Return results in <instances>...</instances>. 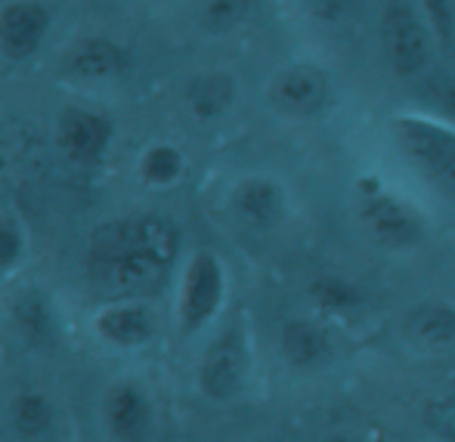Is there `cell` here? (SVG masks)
Segmentation results:
<instances>
[{
    "label": "cell",
    "instance_id": "1",
    "mask_svg": "<svg viewBox=\"0 0 455 442\" xmlns=\"http://www.w3.org/2000/svg\"><path fill=\"white\" fill-rule=\"evenodd\" d=\"M180 248V235L162 217L108 223L91 241L87 272L96 291L108 297L146 294L162 285Z\"/></svg>",
    "mask_w": 455,
    "mask_h": 442
},
{
    "label": "cell",
    "instance_id": "2",
    "mask_svg": "<svg viewBox=\"0 0 455 442\" xmlns=\"http://www.w3.org/2000/svg\"><path fill=\"white\" fill-rule=\"evenodd\" d=\"M400 155L425 179L455 198V127L425 114H400L390 121Z\"/></svg>",
    "mask_w": 455,
    "mask_h": 442
},
{
    "label": "cell",
    "instance_id": "3",
    "mask_svg": "<svg viewBox=\"0 0 455 442\" xmlns=\"http://www.w3.org/2000/svg\"><path fill=\"white\" fill-rule=\"evenodd\" d=\"M378 37H381L384 59L400 78H419L427 72L437 37H434L421 6H415L412 0L384 4L381 19H378Z\"/></svg>",
    "mask_w": 455,
    "mask_h": 442
},
{
    "label": "cell",
    "instance_id": "4",
    "mask_svg": "<svg viewBox=\"0 0 455 442\" xmlns=\"http://www.w3.org/2000/svg\"><path fill=\"white\" fill-rule=\"evenodd\" d=\"M360 192V223L375 245L387 248V251H409V248L421 245L427 223L409 198L394 195L375 179H363Z\"/></svg>",
    "mask_w": 455,
    "mask_h": 442
},
{
    "label": "cell",
    "instance_id": "5",
    "mask_svg": "<svg viewBox=\"0 0 455 442\" xmlns=\"http://www.w3.org/2000/svg\"><path fill=\"white\" fill-rule=\"evenodd\" d=\"M248 368H251V350H248L245 328L233 325L204 350L198 365V390L211 402H229L245 387Z\"/></svg>",
    "mask_w": 455,
    "mask_h": 442
},
{
    "label": "cell",
    "instance_id": "6",
    "mask_svg": "<svg viewBox=\"0 0 455 442\" xmlns=\"http://www.w3.org/2000/svg\"><path fill=\"white\" fill-rule=\"evenodd\" d=\"M270 102L288 118H316L331 102V78L313 62H294L270 81Z\"/></svg>",
    "mask_w": 455,
    "mask_h": 442
},
{
    "label": "cell",
    "instance_id": "7",
    "mask_svg": "<svg viewBox=\"0 0 455 442\" xmlns=\"http://www.w3.org/2000/svg\"><path fill=\"white\" fill-rule=\"evenodd\" d=\"M223 266L214 254L198 251L186 264L180 285V325L186 335L204 328L223 304Z\"/></svg>",
    "mask_w": 455,
    "mask_h": 442
},
{
    "label": "cell",
    "instance_id": "8",
    "mask_svg": "<svg viewBox=\"0 0 455 442\" xmlns=\"http://www.w3.org/2000/svg\"><path fill=\"white\" fill-rule=\"evenodd\" d=\"M152 399L140 383H112L102 396V427L115 442H146L152 433Z\"/></svg>",
    "mask_w": 455,
    "mask_h": 442
},
{
    "label": "cell",
    "instance_id": "9",
    "mask_svg": "<svg viewBox=\"0 0 455 442\" xmlns=\"http://www.w3.org/2000/svg\"><path fill=\"white\" fill-rule=\"evenodd\" d=\"M233 210L245 226L251 229H275L285 220V189L270 177H248L235 185Z\"/></svg>",
    "mask_w": 455,
    "mask_h": 442
},
{
    "label": "cell",
    "instance_id": "10",
    "mask_svg": "<svg viewBox=\"0 0 455 442\" xmlns=\"http://www.w3.org/2000/svg\"><path fill=\"white\" fill-rule=\"evenodd\" d=\"M96 335L121 350L143 347L156 335V319L143 304H115L96 316Z\"/></svg>",
    "mask_w": 455,
    "mask_h": 442
},
{
    "label": "cell",
    "instance_id": "11",
    "mask_svg": "<svg viewBox=\"0 0 455 442\" xmlns=\"http://www.w3.org/2000/svg\"><path fill=\"white\" fill-rule=\"evenodd\" d=\"M279 350L291 368L310 371L329 359L331 341H329V331H325L323 325L310 322V319H291V322L282 325Z\"/></svg>",
    "mask_w": 455,
    "mask_h": 442
},
{
    "label": "cell",
    "instance_id": "12",
    "mask_svg": "<svg viewBox=\"0 0 455 442\" xmlns=\"http://www.w3.org/2000/svg\"><path fill=\"white\" fill-rule=\"evenodd\" d=\"M47 31V12L37 4H12L0 16V47L12 59H25L37 50Z\"/></svg>",
    "mask_w": 455,
    "mask_h": 442
},
{
    "label": "cell",
    "instance_id": "13",
    "mask_svg": "<svg viewBox=\"0 0 455 442\" xmlns=\"http://www.w3.org/2000/svg\"><path fill=\"white\" fill-rule=\"evenodd\" d=\"M406 337L421 350H450L455 347V306L450 304H419L409 310Z\"/></svg>",
    "mask_w": 455,
    "mask_h": 442
},
{
    "label": "cell",
    "instance_id": "14",
    "mask_svg": "<svg viewBox=\"0 0 455 442\" xmlns=\"http://www.w3.org/2000/svg\"><path fill=\"white\" fill-rule=\"evenodd\" d=\"M112 127L102 118L87 112H66L60 118V143L78 162H93L102 155V149L108 146Z\"/></svg>",
    "mask_w": 455,
    "mask_h": 442
},
{
    "label": "cell",
    "instance_id": "15",
    "mask_svg": "<svg viewBox=\"0 0 455 442\" xmlns=\"http://www.w3.org/2000/svg\"><path fill=\"white\" fill-rule=\"evenodd\" d=\"M56 421L53 402L41 390H22L10 402V424L22 439H41Z\"/></svg>",
    "mask_w": 455,
    "mask_h": 442
},
{
    "label": "cell",
    "instance_id": "16",
    "mask_svg": "<svg viewBox=\"0 0 455 442\" xmlns=\"http://www.w3.org/2000/svg\"><path fill=\"white\" fill-rule=\"evenodd\" d=\"M235 99V84L229 75L223 72H211V75H198L196 81L186 90V102H189L192 114L202 121L220 118Z\"/></svg>",
    "mask_w": 455,
    "mask_h": 442
},
{
    "label": "cell",
    "instance_id": "17",
    "mask_svg": "<svg viewBox=\"0 0 455 442\" xmlns=\"http://www.w3.org/2000/svg\"><path fill=\"white\" fill-rule=\"evenodd\" d=\"M12 319H16V328L22 331L25 341L35 343V347H44V343L53 341L56 319L44 294H37V291L22 294V297L16 300V306H12Z\"/></svg>",
    "mask_w": 455,
    "mask_h": 442
},
{
    "label": "cell",
    "instance_id": "18",
    "mask_svg": "<svg viewBox=\"0 0 455 442\" xmlns=\"http://www.w3.org/2000/svg\"><path fill=\"white\" fill-rule=\"evenodd\" d=\"M66 68L78 78H106L124 68V53L106 41H87L72 53Z\"/></svg>",
    "mask_w": 455,
    "mask_h": 442
},
{
    "label": "cell",
    "instance_id": "19",
    "mask_svg": "<svg viewBox=\"0 0 455 442\" xmlns=\"http://www.w3.org/2000/svg\"><path fill=\"white\" fill-rule=\"evenodd\" d=\"M310 300L323 312H350L363 304V294L341 275H316L310 281Z\"/></svg>",
    "mask_w": 455,
    "mask_h": 442
},
{
    "label": "cell",
    "instance_id": "20",
    "mask_svg": "<svg viewBox=\"0 0 455 442\" xmlns=\"http://www.w3.org/2000/svg\"><path fill=\"white\" fill-rule=\"evenodd\" d=\"M251 6L254 0H204L198 19H202V28L211 35H227L251 16Z\"/></svg>",
    "mask_w": 455,
    "mask_h": 442
},
{
    "label": "cell",
    "instance_id": "21",
    "mask_svg": "<svg viewBox=\"0 0 455 442\" xmlns=\"http://www.w3.org/2000/svg\"><path fill=\"white\" fill-rule=\"evenodd\" d=\"M419 96L440 121L455 127V72H431L421 81Z\"/></svg>",
    "mask_w": 455,
    "mask_h": 442
},
{
    "label": "cell",
    "instance_id": "22",
    "mask_svg": "<svg viewBox=\"0 0 455 442\" xmlns=\"http://www.w3.org/2000/svg\"><path fill=\"white\" fill-rule=\"evenodd\" d=\"M183 174V158L171 146H156L143 158V179L149 185H168Z\"/></svg>",
    "mask_w": 455,
    "mask_h": 442
},
{
    "label": "cell",
    "instance_id": "23",
    "mask_svg": "<svg viewBox=\"0 0 455 442\" xmlns=\"http://www.w3.org/2000/svg\"><path fill=\"white\" fill-rule=\"evenodd\" d=\"M427 25H431L437 47L452 50L455 47V0H419Z\"/></svg>",
    "mask_w": 455,
    "mask_h": 442
},
{
    "label": "cell",
    "instance_id": "24",
    "mask_svg": "<svg viewBox=\"0 0 455 442\" xmlns=\"http://www.w3.org/2000/svg\"><path fill=\"white\" fill-rule=\"evenodd\" d=\"M363 10V0H310V16L325 28H344Z\"/></svg>",
    "mask_w": 455,
    "mask_h": 442
},
{
    "label": "cell",
    "instance_id": "25",
    "mask_svg": "<svg viewBox=\"0 0 455 442\" xmlns=\"http://www.w3.org/2000/svg\"><path fill=\"white\" fill-rule=\"evenodd\" d=\"M22 254V235L10 220H0V269H10Z\"/></svg>",
    "mask_w": 455,
    "mask_h": 442
},
{
    "label": "cell",
    "instance_id": "26",
    "mask_svg": "<svg viewBox=\"0 0 455 442\" xmlns=\"http://www.w3.org/2000/svg\"><path fill=\"white\" fill-rule=\"evenodd\" d=\"M325 442H356V439H350V437H331V439H325Z\"/></svg>",
    "mask_w": 455,
    "mask_h": 442
}]
</instances>
